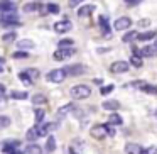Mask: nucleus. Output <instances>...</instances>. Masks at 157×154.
Here are the masks:
<instances>
[{"mask_svg":"<svg viewBox=\"0 0 157 154\" xmlns=\"http://www.w3.org/2000/svg\"><path fill=\"white\" fill-rule=\"evenodd\" d=\"M125 2H127L128 5H135V4H139L140 0H125Z\"/></svg>","mask_w":157,"mask_h":154,"instance_id":"obj_45","label":"nucleus"},{"mask_svg":"<svg viewBox=\"0 0 157 154\" xmlns=\"http://www.w3.org/2000/svg\"><path fill=\"white\" fill-rule=\"evenodd\" d=\"M135 38H137V32H135V31H130V32H127V34L122 38V41H123V42H132Z\"/></svg>","mask_w":157,"mask_h":154,"instance_id":"obj_34","label":"nucleus"},{"mask_svg":"<svg viewBox=\"0 0 157 154\" xmlns=\"http://www.w3.org/2000/svg\"><path fill=\"white\" fill-rule=\"evenodd\" d=\"M0 24L4 26V27H12V26H21V21H19L17 14L12 12V14L0 15Z\"/></svg>","mask_w":157,"mask_h":154,"instance_id":"obj_4","label":"nucleus"},{"mask_svg":"<svg viewBox=\"0 0 157 154\" xmlns=\"http://www.w3.org/2000/svg\"><path fill=\"white\" fill-rule=\"evenodd\" d=\"M149 24H150L149 19H142V21H139V26H140V27H147Z\"/></svg>","mask_w":157,"mask_h":154,"instance_id":"obj_42","label":"nucleus"},{"mask_svg":"<svg viewBox=\"0 0 157 154\" xmlns=\"http://www.w3.org/2000/svg\"><path fill=\"white\" fill-rule=\"evenodd\" d=\"M2 71H4V68H2V66H0V73H2Z\"/></svg>","mask_w":157,"mask_h":154,"instance_id":"obj_48","label":"nucleus"},{"mask_svg":"<svg viewBox=\"0 0 157 154\" xmlns=\"http://www.w3.org/2000/svg\"><path fill=\"white\" fill-rule=\"evenodd\" d=\"M128 86H137L139 90H142V92H147V93H150V95H154V93L157 92L155 86L150 85V83H145V81H132V83H128Z\"/></svg>","mask_w":157,"mask_h":154,"instance_id":"obj_9","label":"nucleus"},{"mask_svg":"<svg viewBox=\"0 0 157 154\" xmlns=\"http://www.w3.org/2000/svg\"><path fill=\"white\" fill-rule=\"evenodd\" d=\"M44 115H46V110L44 109H36L34 110V120L36 124H41L44 120Z\"/></svg>","mask_w":157,"mask_h":154,"instance_id":"obj_30","label":"nucleus"},{"mask_svg":"<svg viewBox=\"0 0 157 154\" xmlns=\"http://www.w3.org/2000/svg\"><path fill=\"white\" fill-rule=\"evenodd\" d=\"M19 146H21V140L12 139V140H5V142L2 144V149H4V152H7V151H10V149H19Z\"/></svg>","mask_w":157,"mask_h":154,"instance_id":"obj_17","label":"nucleus"},{"mask_svg":"<svg viewBox=\"0 0 157 154\" xmlns=\"http://www.w3.org/2000/svg\"><path fill=\"white\" fill-rule=\"evenodd\" d=\"M108 124H110V125H113V127L122 125V124H123V119L118 115V113H110V115H108Z\"/></svg>","mask_w":157,"mask_h":154,"instance_id":"obj_19","label":"nucleus"},{"mask_svg":"<svg viewBox=\"0 0 157 154\" xmlns=\"http://www.w3.org/2000/svg\"><path fill=\"white\" fill-rule=\"evenodd\" d=\"M64 69V73H66V76H81V75H85L88 69H86V66L85 65H79V63H76V65H68L66 68H63Z\"/></svg>","mask_w":157,"mask_h":154,"instance_id":"obj_3","label":"nucleus"},{"mask_svg":"<svg viewBox=\"0 0 157 154\" xmlns=\"http://www.w3.org/2000/svg\"><path fill=\"white\" fill-rule=\"evenodd\" d=\"M103 109L105 110H118L120 109V102L118 100H106V102H103Z\"/></svg>","mask_w":157,"mask_h":154,"instance_id":"obj_20","label":"nucleus"},{"mask_svg":"<svg viewBox=\"0 0 157 154\" xmlns=\"http://www.w3.org/2000/svg\"><path fill=\"white\" fill-rule=\"evenodd\" d=\"M9 95H10V98H14V100H25V98H29V93L27 92H17V90H12Z\"/></svg>","mask_w":157,"mask_h":154,"instance_id":"obj_25","label":"nucleus"},{"mask_svg":"<svg viewBox=\"0 0 157 154\" xmlns=\"http://www.w3.org/2000/svg\"><path fill=\"white\" fill-rule=\"evenodd\" d=\"M142 154H155V147L150 146L149 149H142Z\"/></svg>","mask_w":157,"mask_h":154,"instance_id":"obj_41","label":"nucleus"},{"mask_svg":"<svg viewBox=\"0 0 157 154\" xmlns=\"http://www.w3.org/2000/svg\"><path fill=\"white\" fill-rule=\"evenodd\" d=\"M27 56H29V53H25V51H17V53H14V54H12V58L21 59V58H27Z\"/></svg>","mask_w":157,"mask_h":154,"instance_id":"obj_38","label":"nucleus"},{"mask_svg":"<svg viewBox=\"0 0 157 154\" xmlns=\"http://www.w3.org/2000/svg\"><path fill=\"white\" fill-rule=\"evenodd\" d=\"M17 48L21 49V51H25V53H27L29 49L36 48V42L32 41V39H21V41H17Z\"/></svg>","mask_w":157,"mask_h":154,"instance_id":"obj_14","label":"nucleus"},{"mask_svg":"<svg viewBox=\"0 0 157 154\" xmlns=\"http://www.w3.org/2000/svg\"><path fill=\"white\" fill-rule=\"evenodd\" d=\"M125 152L127 154H142V146L135 142H128L125 146Z\"/></svg>","mask_w":157,"mask_h":154,"instance_id":"obj_15","label":"nucleus"},{"mask_svg":"<svg viewBox=\"0 0 157 154\" xmlns=\"http://www.w3.org/2000/svg\"><path fill=\"white\" fill-rule=\"evenodd\" d=\"M113 88H115V85H106V86H101V88H100V93H101V95H110V93L113 92Z\"/></svg>","mask_w":157,"mask_h":154,"instance_id":"obj_36","label":"nucleus"},{"mask_svg":"<svg viewBox=\"0 0 157 154\" xmlns=\"http://www.w3.org/2000/svg\"><path fill=\"white\" fill-rule=\"evenodd\" d=\"M24 73H25V76H27L31 81H36V80L39 78V75H41L37 68H27V69H24Z\"/></svg>","mask_w":157,"mask_h":154,"instance_id":"obj_21","label":"nucleus"},{"mask_svg":"<svg viewBox=\"0 0 157 154\" xmlns=\"http://www.w3.org/2000/svg\"><path fill=\"white\" fill-rule=\"evenodd\" d=\"M25 154H42V147L36 142H31L25 149Z\"/></svg>","mask_w":157,"mask_h":154,"instance_id":"obj_22","label":"nucleus"},{"mask_svg":"<svg viewBox=\"0 0 157 154\" xmlns=\"http://www.w3.org/2000/svg\"><path fill=\"white\" fill-rule=\"evenodd\" d=\"M106 127V136H115V127L110 125V124H105Z\"/></svg>","mask_w":157,"mask_h":154,"instance_id":"obj_40","label":"nucleus"},{"mask_svg":"<svg viewBox=\"0 0 157 154\" xmlns=\"http://www.w3.org/2000/svg\"><path fill=\"white\" fill-rule=\"evenodd\" d=\"M5 154H22V151L21 149H10V151H7Z\"/></svg>","mask_w":157,"mask_h":154,"instance_id":"obj_43","label":"nucleus"},{"mask_svg":"<svg viewBox=\"0 0 157 154\" xmlns=\"http://www.w3.org/2000/svg\"><path fill=\"white\" fill-rule=\"evenodd\" d=\"M46 12H49V14H59V5L48 4V5H46Z\"/></svg>","mask_w":157,"mask_h":154,"instance_id":"obj_35","label":"nucleus"},{"mask_svg":"<svg viewBox=\"0 0 157 154\" xmlns=\"http://www.w3.org/2000/svg\"><path fill=\"white\" fill-rule=\"evenodd\" d=\"M154 38H155V31H147V32H140V34H137L135 39L145 42V41H152Z\"/></svg>","mask_w":157,"mask_h":154,"instance_id":"obj_18","label":"nucleus"},{"mask_svg":"<svg viewBox=\"0 0 157 154\" xmlns=\"http://www.w3.org/2000/svg\"><path fill=\"white\" fill-rule=\"evenodd\" d=\"M10 117H7V115H0V130L2 129H5V127H9L10 125Z\"/></svg>","mask_w":157,"mask_h":154,"instance_id":"obj_32","label":"nucleus"},{"mask_svg":"<svg viewBox=\"0 0 157 154\" xmlns=\"http://www.w3.org/2000/svg\"><path fill=\"white\" fill-rule=\"evenodd\" d=\"M46 151L48 152H54L56 151V139L52 136H49L48 140H46Z\"/></svg>","mask_w":157,"mask_h":154,"instance_id":"obj_29","label":"nucleus"},{"mask_svg":"<svg viewBox=\"0 0 157 154\" xmlns=\"http://www.w3.org/2000/svg\"><path fill=\"white\" fill-rule=\"evenodd\" d=\"M66 78V73L63 68H56V69H51V71L46 75V80L51 83H63Z\"/></svg>","mask_w":157,"mask_h":154,"instance_id":"obj_2","label":"nucleus"},{"mask_svg":"<svg viewBox=\"0 0 157 154\" xmlns=\"http://www.w3.org/2000/svg\"><path fill=\"white\" fill-rule=\"evenodd\" d=\"M73 109H75V103H66V105H63L61 109L58 110V117H66Z\"/></svg>","mask_w":157,"mask_h":154,"instance_id":"obj_23","label":"nucleus"},{"mask_svg":"<svg viewBox=\"0 0 157 154\" xmlns=\"http://www.w3.org/2000/svg\"><path fill=\"white\" fill-rule=\"evenodd\" d=\"M19 80H21V81H24V83H27V85H31V80H29L27 78V76H25V73L24 71H21V73H19Z\"/></svg>","mask_w":157,"mask_h":154,"instance_id":"obj_39","label":"nucleus"},{"mask_svg":"<svg viewBox=\"0 0 157 154\" xmlns=\"http://www.w3.org/2000/svg\"><path fill=\"white\" fill-rule=\"evenodd\" d=\"M128 65H133L135 68H140V66L144 65L142 58H140V54H139V49H133V54L130 56V63H128Z\"/></svg>","mask_w":157,"mask_h":154,"instance_id":"obj_16","label":"nucleus"},{"mask_svg":"<svg viewBox=\"0 0 157 154\" xmlns=\"http://www.w3.org/2000/svg\"><path fill=\"white\" fill-rule=\"evenodd\" d=\"M90 136H91L93 139H98V140L105 139V137H106V127H105V124H96V125H93L91 130H90Z\"/></svg>","mask_w":157,"mask_h":154,"instance_id":"obj_6","label":"nucleus"},{"mask_svg":"<svg viewBox=\"0 0 157 154\" xmlns=\"http://www.w3.org/2000/svg\"><path fill=\"white\" fill-rule=\"evenodd\" d=\"M93 10H95V5H91V4H90V5H83V7L78 10V15H79V17H86V15H90Z\"/></svg>","mask_w":157,"mask_h":154,"instance_id":"obj_27","label":"nucleus"},{"mask_svg":"<svg viewBox=\"0 0 157 154\" xmlns=\"http://www.w3.org/2000/svg\"><path fill=\"white\" fill-rule=\"evenodd\" d=\"M59 48H73L75 46V41L73 39H61V41L58 42Z\"/></svg>","mask_w":157,"mask_h":154,"instance_id":"obj_33","label":"nucleus"},{"mask_svg":"<svg viewBox=\"0 0 157 154\" xmlns=\"http://www.w3.org/2000/svg\"><path fill=\"white\" fill-rule=\"evenodd\" d=\"M73 27V24L68 21V19H63V21H58L54 24V31L58 32V34H64V32H69Z\"/></svg>","mask_w":157,"mask_h":154,"instance_id":"obj_10","label":"nucleus"},{"mask_svg":"<svg viewBox=\"0 0 157 154\" xmlns=\"http://www.w3.org/2000/svg\"><path fill=\"white\" fill-rule=\"evenodd\" d=\"M4 95H5V86L0 83V97H4Z\"/></svg>","mask_w":157,"mask_h":154,"instance_id":"obj_46","label":"nucleus"},{"mask_svg":"<svg viewBox=\"0 0 157 154\" xmlns=\"http://www.w3.org/2000/svg\"><path fill=\"white\" fill-rule=\"evenodd\" d=\"M130 26H132V19L127 17V15H122V17H118L113 22V29H115V31H125Z\"/></svg>","mask_w":157,"mask_h":154,"instance_id":"obj_7","label":"nucleus"},{"mask_svg":"<svg viewBox=\"0 0 157 154\" xmlns=\"http://www.w3.org/2000/svg\"><path fill=\"white\" fill-rule=\"evenodd\" d=\"M75 53H76L75 48H59L58 51H54L52 58H54L56 61H63V59H68L69 56H73Z\"/></svg>","mask_w":157,"mask_h":154,"instance_id":"obj_5","label":"nucleus"},{"mask_svg":"<svg viewBox=\"0 0 157 154\" xmlns=\"http://www.w3.org/2000/svg\"><path fill=\"white\" fill-rule=\"evenodd\" d=\"M22 9H24V12H36V10H41L42 5L39 2H31V4H25Z\"/></svg>","mask_w":157,"mask_h":154,"instance_id":"obj_26","label":"nucleus"},{"mask_svg":"<svg viewBox=\"0 0 157 154\" xmlns=\"http://www.w3.org/2000/svg\"><path fill=\"white\" fill-rule=\"evenodd\" d=\"M12 12H15L14 2H10V0H0V15L12 14Z\"/></svg>","mask_w":157,"mask_h":154,"instance_id":"obj_11","label":"nucleus"},{"mask_svg":"<svg viewBox=\"0 0 157 154\" xmlns=\"http://www.w3.org/2000/svg\"><path fill=\"white\" fill-rule=\"evenodd\" d=\"M69 154H76V152H75V149H73V147H71V149H69Z\"/></svg>","mask_w":157,"mask_h":154,"instance_id":"obj_47","label":"nucleus"},{"mask_svg":"<svg viewBox=\"0 0 157 154\" xmlns=\"http://www.w3.org/2000/svg\"><path fill=\"white\" fill-rule=\"evenodd\" d=\"M52 129H56V124H42V125H39V127H36V130H37V136L39 137H42V136H48L49 132H51Z\"/></svg>","mask_w":157,"mask_h":154,"instance_id":"obj_13","label":"nucleus"},{"mask_svg":"<svg viewBox=\"0 0 157 154\" xmlns=\"http://www.w3.org/2000/svg\"><path fill=\"white\" fill-rule=\"evenodd\" d=\"M37 137H39V136H37V130H36V125L32 127V129H29V130H27V134H25V139L29 140V144L34 142V140L37 139Z\"/></svg>","mask_w":157,"mask_h":154,"instance_id":"obj_31","label":"nucleus"},{"mask_svg":"<svg viewBox=\"0 0 157 154\" xmlns=\"http://www.w3.org/2000/svg\"><path fill=\"white\" fill-rule=\"evenodd\" d=\"M69 95H71L75 100L88 98V97L91 95V86H88V85H75L71 90H69Z\"/></svg>","mask_w":157,"mask_h":154,"instance_id":"obj_1","label":"nucleus"},{"mask_svg":"<svg viewBox=\"0 0 157 154\" xmlns=\"http://www.w3.org/2000/svg\"><path fill=\"white\" fill-rule=\"evenodd\" d=\"M128 68H130V65H128V61H115L112 66H110V71L112 73H115V75H122V73H127L128 71Z\"/></svg>","mask_w":157,"mask_h":154,"instance_id":"obj_8","label":"nucleus"},{"mask_svg":"<svg viewBox=\"0 0 157 154\" xmlns=\"http://www.w3.org/2000/svg\"><path fill=\"white\" fill-rule=\"evenodd\" d=\"M98 22H100V27H101V31L105 32L106 36H108V34H110V27H108V19H106L105 15H100Z\"/></svg>","mask_w":157,"mask_h":154,"instance_id":"obj_28","label":"nucleus"},{"mask_svg":"<svg viewBox=\"0 0 157 154\" xmlns=\"http://www.w3.org/2000/svg\"><path fill=\"white\" fill-rule=\"evenodd\" d=\"M36 2H37V0H36Z\"/></svg>","mask_w":157,"mask_h":154,"instance_id":"obj_49","label":"nucleus"},{"mask_svg":"<svg viewBox=\"0 0 157 154\" xmlns=\"http://www.w3.org/2000/svg\"><path fill=\"white\" fill-rule=\"evenodd\" d=\"M79 2H83V0H69V5H71V7H75V5H78Z\"/></svg>","mask_w":157,"mask_h":154,"instance_id":"obj_44","label":"nucleus"},{"mask_svg":"<svg viewBox=\"0 0 157 154\" xmlns=\"http://www.w3.org/2000/svg\"><path fill=\"white\" fill-rule=\"evenodd\" d=\"M46 102H48V97H46L44 93H36V95L32 97V103H34V105H44Z\"/></svg>","mask_w":157,"mask_h":154,"instance_id":"obj_24","label":"nucleus"},{"mask_svg":"<svg viewBox=\"0 0 157 154\" xmlns=\"http://www.w3.org/2000/svg\"><path fill=\"white\" fill-rule=\"evenodd\" d=\"M15 38H17V36H15V32H7V34L2 36V39H4L5 42H12Z\"/></svg>","mask_w":157,"mask_h":154,"instance_id":"obj_37","label":"nucleus"},{"mask_svg":"<svg viewBox=\"0 0 157 154\" xmlns=\"http://www.w3.org/2000/svg\"><path fill=\"white\" fill-rule=\"evenodd\" d=\"M157 53V46L155 44H149V46H144L142 49L139 51L140 58H154Z\"/></svg>","mask_w":157,"mask_h":154,"instance_id":"obj_12","label":"nucleus"}]
</instances>
